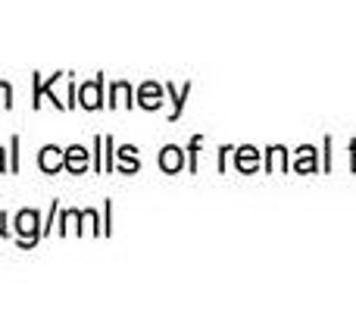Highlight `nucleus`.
Returning a JSON list of instances; mask_svg holds the SVG:
<instances>
[{
    "instance_id": "f257e3e1",
    "label": "nucleus",
    "mask_w": 356,
    "mask_h": 313,
    "mask_svg": "<svg viewBox=\"0 0 356 313\" xmlns=\"http://www.w3.org/2000/svg\"><path fill=\"white\" fill-rule=\"evenodd\" d=\"M13 229H16L19 245H22V247H35L38 241H41V235H44V226H41V216H38V210H19Z\"/></svg>"
},
{
    "instance_id": "f03ea898",
    "label": "nucleus",
    "mask_w": 356,
    "mask_h": 313,
    "mask_svg": "<svg viewBox=\"0 0 356 313\" xmlns=\"http://www.w3.org/2000/svg\"><path fill=\"white\" fill-rule=\"evenodd\" d=\"M100 88H104V75H97L94 82L81 85V88H79V107H85V110H100V107H104Z\"/></svg>"
},
{
    "instance_id": "7ed1b4c3",
    "label": "nucleus",
    "mask_w": 356,
    "mask_h": 313,
    "mask_svg": "<svg viewBox=\"0 0 356 313\" xmlns=\"http://www.w3.org/2000/svg\"><path fill=\"white\" fill-rule=\"evenodd\" d=\"M63 160H66V151H60L56 144H47L41 151V157H38V166H41V172H60Z\"/></svg>"
},
{
    "instance_id": "20e7f679",
    "label": "nucleus",
    "mask_w": 356,
    "mask_h": 313,
    "mask_svg": "<svg viewBox=\"0 0 356 313\" xmlns=\"http://www.w3.org/2000/svg\"><path fill=\"white\" fill-rule=\"evenodd\" d=\"M63 169H69V172H75V176H81V172L88 169V151L81 148V144H72V148H66Z\"/></svg>"
},
{
    "instance_id": "39448f33",
    "label": "nucleus",
    "mask_w": 356,
    "mask_h": 313,
    "mask_svg": "<svg viewBox=\"0 0 356 313\" xmlns=\"http://www.w3.org/2000/svg\"><path fill=\"white\" fill-rule=\"evenodd\" d=\"M160 98H163V91H160L156 85H144V88H141V100H138V104L147 107V110H156V107L163 104Z\"/></svg>"
},
{
    "instance_id": "423d86ee",
    "label": "nucleus",
    "mask_w": 356,
    "mask_h": 313,
    "mask_svg": "<svg viewBox=\"0 0 356 313\" xmlns=\"http://www.w3.org/2000/svg\"><path fill=\"white\" fill-rule=\"evenodd\" d=\"M160 166L166 172H178V169H181V151H178V148H166L160 154Z\"/></svg>"
},
{
    "instance_id": "0eeeda50",
    "label": "nucleus",
    "mask_w": 356,
    "mask_h": 313,
    "mask_svg": "<svg viewBox=\"0 0 356 313\" xmlns=\"http://www.w3.org/2000/svg\"><path fill=\"white\" fill-rule=\"evenodd\" d=\"M113 98H116V100H110V107L113 104H135V100H129L131 98V88L125 85V82H116V85H113Z\"/></svg>"
},
{
    "instance_id": "6e6552de",
    "label": "nucleus",
    "mask_w": 356,
    "mask_h": 313,
    "mask_svg": "<svg viewBox=\"0 0 356 313\" xmlns=\"http://www.w3.org/2000/svg\"><path fill=\"white\" fill-rule=\"evenodd\" d=\"M119 157H122V172H131V169H138V157H135V148H122V151H119Z\"/></svg>"
},
{
    "instance_id": "1a4fd4ad",
    "label": "nucleus",
    "mask_w": 356,
    "mask_h": 313,
    "mask_svg": "<svg viewBox=\"0 0 356 313\" xmlns=\"http://www.w3.org/2000/svg\"><path fill=\"white\" fill-rule=\"evenodd\" d=\"M0 107H6V110L13 107V88H10V82H0Z\"/></svg>"
},
{
    "instance_id": "9d476101",
    "label": "nucleus",
    "mask_w": 356,
    "mask_h": 313,
    "mask_svg": "<svg viewBox=\"0 0 356 313\" xmlns=\"http://www.w3.org/2000/svg\"><path fill=\"white\" fill-rule=\"evenodd\" d=\"M113 138H104V169H113Z\"/></svg>"
},
{
    "instance_id": "9b49d317",
    "label": "nucleus",
    "mask_w": 356,
    "mask_h": 313,
    "mask_svg": "<svg viewBox=\"0 0 356 313\" xmlns=\"http://www.w3.org/2000/svg\"><path fill=\"white\" fill-rule=\"evenodd\" d=\"M13 172H19V135H13Z\"/></svg>"
},
{
    "instance_id": "f8f14e48",
    "label": "nucleus",
    "mask_w": 356,
    "mask_h": 313,
    "mask_svg": "<svg viewBox=\"0 0 356 313\" xmlns=\"http://www.w3.org/2000/svg\"><path fill=\"white\" fill-rule=\"evenodd\" d=\"M0 235H10V229H6V213H0Z\"/></svg>"
},
{
    "instance_id": "ddd939ff",
    "label": "nucleus",
    "mask_w": 356,
    "mask_h": 313,
    "mask_svg": "<svg viewBox=\"0 0 356 313\" xmlns=\"http://www.w3.org/2000/svg\"><path fill=\"white\" fill-rule=\"evenodd\" d=\"M6 169V163H3V148H0V172Z\"/></svg>"
}]
</instances>
